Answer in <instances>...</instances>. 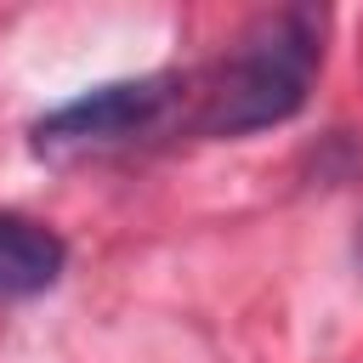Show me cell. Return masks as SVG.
<instances>
[{
	"mask_svg": "<svg viewBox=\"0 0 363 363\" xmlns=\"http://www.w3.org/2000/svg\"><path fill=\"white\" fill-rule=\"evenodd\" d=\"M176 119L193 130V74H136V79L91 85L57 102L51 113H40L28 130V147L51 164L108 159L164 136Z\"/></svg>",
	"mask_w": 363,
	"mask_h": 363,
	"instance_id": "7a4b0ae2",
	"label": "cell"
},
{
	"mask_svg": "<svg viewBox=\"0 0 363 363\" xmlns=\"http://www.w3.org/2000/svg\"><path fill=\"white\" fill-rule=\"evenodd\" d=\"M357 267H363V227H357Z\"/></svg>",
	"mask_w": 363,
	"mask_h": 363,
	"instance_id": "277c9868",
	"label": "cell"
},
{
	"mask_svg": "<svg viewBox=\"0 0 363 363\" xmlns=\"http://www.w3.org/2000/svg\"><path fill=\"white\" fill-rule=\"evenodd\" d=\"M68 267V244L57 227L23 216V210H0V301H34L45 295Z\"/></svg>",
	"mask_w": 363,
	"mask_h": 363,
	"instance_id": "3957f363",
	"label": "cell"
},
{
	"mask_svg": "<svg viewBox=\"0 0 363 363\" xmlns=\"http://www.w3.org/2000/svg\"><path fill=\"white\" fill-rule=\"evenodd\" d=\"M323 28L329 17L318 6L261 11L221 62L193 74V136L233 142V136L289 125L318 85Z\"/></svg>",
	"mask_w": 363,
	"mask_h": 363,
	"instance_id": "6da1fadb",
	"label": "cell"
}]
</instances>
